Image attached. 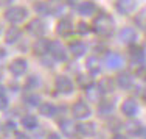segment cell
Instances as JSON below:
<instances>
[{
	"label": "cell",
	"instance_id": "obj_1",
	"mask_svg": "<svg viewBox=\"0 0 146 139\" xmlns=\"http://www.w3.org/2000/svg\"><path fill=\"white\" fill-rule=\"evenodd\" d=\"M113 27H115L113 25V19L109 14H104V13L93 20V30L101 36H110L113 31Z\"/></svg>",
	"mask_w": 146,
	"mask_h": 139
},
{
	"label": "cell",
	"instance_id": "obj_2",
	"mask_svg": "<svg viewBox=\"0 0 146 139\" xmlns=\"http://www.w3.org/2000/svg\"><path fill=\"white\" fill-rule=\"evenodd\" d=\"M5 17L11 24H20L27 17V9L22 8V6H13V8H9L5 13Z\"/></svg>",
	"mask_w": 146,
	"mask_h": 139
},
{
	"label": "cell",
	"instance_id": "obj_3",
	"mask_svg": "<svg viewBox=\"0 0 146 139\" xmlns=\"http://www.w3.org/2000/svg\"><path fill=\"white\" fill-rule=\"evenodd\" d=\"M48 52H50L51 56H53L54 60H58V61H65V58H67V53H65L64 46H62L61 42H58V41L50 42V48H48Z\"/></svg>",
	"mask_w": 146,
	"mask_h": 139
},
{
	"label": "cell",
	"instance_id": "obj_4",
	"mask_svg": "<svg viewBox=\"0 0 146 139\" xmlns=\"http://www.w3.org/2000/svg\"><path fill=\"white\" fill-rule=\"evenodd\" d=\"M72 111H73V116H75L76 119H84V117L90 116V108L84 102H76L75 105H73Z\"/></svg>",
	"mask_w": 146,
	"mask_h": 139
},
{
	"label": "cell",
	"instance_id": "obj_5",
	"mask_svg": "<svg viewBox=\"0 0 146 139\" xmlns=\"http://www.w3.org/2000/svg\"><path fill=\"white\" fill-rule=\"evenodd\" d=\"M56 89L59 92H62V94H68V92H72L73 91V83H72V80L70 78H67V77H58L56 78Z\"/></svg>",
	"mask_w": 146,
	"mask_h": 139
},
{
	"label": "cell",
	"instance_id": "obj_6",
	"mask_svg": "<svg viewBox=\"0 0 146 139\" xmlns=\"http://www.w3.org/2000/svg\"><path fill=\"white\" fill-rule=\"evenodd\" d=\"M28 31L31 34H34V36H42L44 34V31H45V25H44V22L42 20H39V19H34V20H31V22L28 24Z\"/></svg>",
	"mask_w": 146,
	"mask_h": 139
},
{
	"label": "cell",
	"instance_id": "obj_7",
	"mask_svg": "<svg viewBox=\"0 0 146 139\" xmlns=\"http://www.w3.org/2000/svg\"><path fill=\"white\" fill-rule=\"evenodd\" d=\"M9 71H11L14 75H22V74H25V71H27V61L22 60V58L14 60L11 64H9Z\"/></svg>",
	"mask_w": 146,
	"mask_h": 139
},
{
	"label": "cell",
	"instance_id": "obj_8",
	"mask_svg": "<svg viewBox=\"0 0 146 139\" xmlns=\"http://www.w3.org/2000/svg\"><path fill=\"white\" fill-rule=\"evenodd\" d=\"M106 64L109 69H118L123 66V58L118 53H107L106 56Z\"/></svg>",
	"mask_w": 146,
	"mask_h": 139
},
{
	"label": "cell",
	"instance_id": "obj_9",
	"mask_svg": "<svg viewBox=\"0 0 146 139\" xmlns=\"http://www.w3.org/2000/svg\"><path fill=\"white\" fill-rule=\"evenodd\" d=\"M120 39L123 41V42H126V44H132L135 39H137V33H135L134 28L126 27V28H123L120 31Z\"/></svg>",
	"mask_w": 146,
	"mask_h": 139
},
{
	"label": "cell",
	"instance_id": "obj_10",
	"mask_svg": "<svg viewBox=\"0 0 146 139\" xmlns=\"http://www.w3.org/2000/svg\"><path fill=\"white\" fill-rule=\"evenodd\" d=\"M137 109H138V106H137V103L134 102V100H124L123 102V105H121V111H123V114H126V116H135L137 114Z\"/></svg>",
	"mask_w": 146,
	"mask_h": 139
},
{
	"label": "cell",
	"instance_id": "obj_11",
	"mask_svg": "<svg viewBox=\"0 0 146 139\" xmlns=\"http://www.w3.org/2000/svg\"><path fill=\"white\" fill-rule=\"evenodd\" d=\"M61 130H62V133H64L65 136L73 138L76 134V131H78V127H76L72 120H62L61 122Z\"/></svg>",
	"mask_w": 146,
	"mask_h": 139
},
{
	"label": "cell",
	"instance_id": "obj_12",
	"mask_svg": "<svg viewBox=\"0 0 146 139\" xmlns=\"http://www.w3.org/2000/svg\"><path fill=\"white\" fill-rule=\"evenodd\" d=\"M117 8L120 13L126 14V13H131L132 9L135 8V2L134 0H118L117 2Z\"/></svg>",
	"mask_w": 146,
	"mask_h": 139
},
{
	"label": "cell",
	"instance_id": "obj_13",
	"mask_svg": "<svg viewBox=\"0 0 146 139\" xmlns=\"http://www.w3.org/2000/svg\"><path fill=\"white\" fill-rule=\"evenodd\" d=\"M48 48H50V42H48L47 39H37L33 46V50L36 52L37 55H45L48 52Z\"/></svg>",
	"mask_w": 146,
	"mask_h": 139
},
{
	"label": "cell",
	"instance_id": "obj_14",
	"mask_svg": "<svg viewBox=\"0 0 146 139\" xmlns=\"http://www.w3.org/2000/svg\"><path fill=\"white\" fill-rule=\"evenodd\" d=\"M117 85L120 86V88L123 89H127L132 86V77L129 74H126V72H123V74H120L117 77Z\"/></svg>",
	"mask_w": 146,
	"mask_h": 139
},
{
	"label": "cell",
	"instance_id": "obj_15",
	"mask_svg": "<svg viewBox=\"0 0 146 139\" xmlns=\"http://www.w3.org/2000/svg\"><path fill=\"white\" fill-rule=\"evenodd\" d=\"M72 30H73V27H72V22L68 19H64V20H61V22L58 24V33L61 34V36L70 34Z\"/></svg>",
	"mask_w": 146,
	"mask_h": 139
},
{
	"label": "cell",
	"instance_id": "obj_16",
	"mask_svg": "<svg viewBox=\"0 0 146 139\" xmlns=\"http://www.w3.org/2000/svg\"><path fill=\"white\" fill-rule=\"evenodd\" d=\"M86 94H87L89 100H92V102H98L100 99H101V91H100V88H96V86L90 85L89 88H86Z\"/></svg>",
	"mask_w": 146,
	"mask_h": 139
},
{
	"label": "cell",
	"instance_id": "obj_17",
	"mask_svg": "<svg viewBox=\"0 0 146 139\" xmlns=\"http://www.w3.org/2000/svg\"><path fill=\"white\" fill-rule=\"evenodd\" d=\"M19 38H20V30L17 28V27H11V28L6 31V34H5V39H6V42H8V44L16 42Z\"/></svg>",
	"mask_w": 146,
	"mask_h": 139
},
{
	"label": "cell",
	"instance_id": "obj_18",
	"mask_svg": "<svg viewBox=\"0 0 146 139\" xmlns=\"http://www.w3.org/2000/svg\"><path fill=\"white\" fill-rule=\"evenodd\" d=\"M78 9L82 16H92L93 13H95V5H93L92 2H82Z\"/></svg>",
	"mask_w": 146,
	"mask_h": 139
},
{
	"label": "cell",
	"instance_id": "obj_19",
	"mask_svg": "<svg viewBox=\"0 0 146 139\" xmlns=\"http://www.w3.org/2000/svg\"><path fill=\"white\" fill-rule=\"evenodd\" d=\"M78 133H81L82 136H92L95 133V125L93 124H81L78 125Z\"/></svg>",
	"mask_w": 146,
	"mask_h": 139
},
{
	"label": "cell",
	"instance_id": "obj_20",
	"mask_svg": "<svg viewBox=\"0 0 146 139\" xmlns=\"http://www.w3.org/2000/svg\"><path fill=\"white\" fill-rule=\"evenodd\" d=\"M129 53H131V58H134L135 61H141L145 58V50L138 46H131Z\"/></svg>",
	"mask_w": 146,
	"mask_h": 139
},
{
	"label": "cell",
	"instance_id": "obj_21",
	"mask_svg": "<svg viewBox=\"0 0 146 139\" xmlns=\"http://www.w3.org/2000/svg\"><path fill=\"white\" fill-rule=\"evenodd\" d=\"M70 52L75 56H82L86 53V46L82 42H72L70 44Z\"/></svg>",
	"mask_w": 146,
	"mask_h": 139
},
{
	"label": "cell",
	"instance_id": "obj_22",
	"mask_svg": "<svg viewBox=\"0 0 146 139\" xmlns=\"http://www.w3.org/2000/svg\"><path fill=\"white\" fill-rule=\"evenodd\" d=\"M100 91L101 92H112L113 91V80L110 78H103L98 85Z\"/></svg>",
	"mask_w": 146,
	"mask_h": 139
},
{
	"label": "cell",
	"instance_id": "obj_23",
	"mask_svg": "<svg viewBox=\"0 0 146 139\" xmlns=\"http://www.w3.org/2000/svg\"><path fill=\"white\" fill-rule=\"evenodd\" d=\"M86 66H87L89 72H92V74H98L100 72V61L95 56H90L87 60V62H86Z\"/></svg>",
	"mask_w": 146,
	"mask_h": 139
},
{
	"label": "cell",
	"instance_id": "obj_24",
	"mask_svg": "<svg viewBox=\"0 0 146 139\" xmlns=\"http://www.w3.org/2000/svg\"><path fill=\"white\" fill-rule=\"evenodd\" d=\"M40 114L45 117H53L56 114V108L51 103H44V105H40Z\"/></svg>",
	"mask_w": 146,
	"mask_h": 139
},
{
	"label": "cell",
	"instance_id": "obj_25",
	"mask_svg": "<svg viewBox=\"0 0 146 139\" xmlns=\"http://www.w3.org/2000/svg\"><path fill=\"white\" fill-rule=\"evenodd\" d=\"M22 125L25 128H28V130H34L37 127V119L34 116H25L22 119Z\"/></svg>",
	"mask_w": 146,
	"mask_h": 139
},
{
	"label": "cell",
	"instance_id": "obj_26",
	"mask_svg": "<svg viewBox=\"0 0 146 139\" xmlns=\"http://www.w3.org/2000/svg\"><path fill=\"white\" fill-rule=\"evenodd\" d=\"M126 130L129 131L131 134H140L143 128H141V125L138 124V122H129V124L126 125Z\"/></svg>",
	"mask_w": 146,
	"mask_h": 139
},
{
	"label": "cell",
	"instance_id": "obj_27",
	"mask_svg": "<svg viewBox=\"0 0 146 139\" xmlns=\"http://www.w3.org/2000/svg\"><path fill=\"white\" fill-rule=\"evenodd\" d=\"M34 8H36V11L39 13V14H50V6L47 5V3H44V2H40V3H36V6H34Z\"/></svg>",
	"mask_w": 146,
	"mask_h": 139
},
{
	"label": "cell",
	"instance_id": "obj_28",
	"mask_svg": "<svg viewBox=\"0 0 146 139\" xmlns=\"http://www.w3.org/2000/svg\"><path fill=\"white\" fill-rule=\"evenodd\" d=\"M78 83L82 86V88H89L92 85V78L87 77V75H79L78 77Z\"/></svg>",
	"mask_w": 146,
	"mask_h": 139
},
{
	"label": "cell",
	"instance_id": "obj_29",
	"mask_svg": "<svg viewBox=\"0 0 146 139\" xmlns=\"http://www.w3.org/2000/svg\"><path fill=\"white\" fill-rule=\"evenodd\" d=\"M112 111V103L110 102H106V103H101L100 105V113L101 114H109Z\"/></svg>",
	"mask_w": 146,
	"mask_h": 139
},
{
	"label": "cell",
	"instance_id": "obj_30",
	"mask_svg": "<svg viewBox=\"0 0 146 139\" xmlns=\"http://www.w3.org/2000/svg\"><path fill=\"white\" fill-rule=\"evenodd\" d=\"M25 102L28 105H37L40 102V99H39V95H28V97H25Z\"/></svg>",
	"mask_w": 146,
	"mask_h": 139
},
{
	"label": "cell",
	"instance_id": "obj_31",
	"mask_svg": "<svg viewBox=\"0 0 146 139\" xmlns=\"http://www.w3.org/2000/svg\"><path fill=\"white\" fill-rule=\"evenodd\" d=\"M6 105H8V100H6V97L3 95V94H0V109L6 108Z\"/></svg>",
	"mask_w": 146,
	"mask_h": 139
},
{
	"label": "cell",
	"instance_id": "obj_32",
	"mask_svg": "<svg viewBox=\"0 0 146 139\" xmlns=\"http://www.w3.org/2000/svg\"><path fill=\"white\" fill-rule=\"evenodd\" d=\"M78 31H79V33H82V34H84V33H87V31H89V27L86 25L84 22H81V24L78 25Z\"/></svg>",
	"mask_w": 146,
	"mask_h": 139
},
{
	"label": "cell",
	"instance_id": "obj_33",
	"mask_svg": "<svg viewBox=\"0 0 146 139\" xmlns=\"http://www.w3.org/2000/svg\"><path fill=\"white\" fill-rule=\"evenodd\" d=\"M48 139H61V138H59L58 134H54V133H53V134H50V136H48Z\"/></svg>",
	"mask_w": 146,
	"mask_h": 139
},
{
	"label": "cell",
	"instance_id": "obj_34",
	"mask_svg": "<svg viewBox=\"0 0 146 139\" xmlns=\"http://www.w3.org/2000/svg\"><path fill=\"white\" fill-rule=\"evenodd\" d=\"M16 139H28V138H27L25 134H17V138H16Z\"/></svg>",
	"mask_w": 146,
	"mask_h": 139
},
{
	"label": "cell",
	"instance_id": "obj_35",
	"mask_svg": "<svg viewBox=\"0 0 146 139\" xmlns=\"http://www.w3.org/2000/svg\"><path fill=\"white\" fill-rule=\"evenodd\" d=\"M113 139H126V138L121 136V134H115V136H113Z\"/></svg>",
	"mask_w": 146,
	"mask_h": 139
},
{
	"label": "cell",
	"instance_id": "obj_36",
	"mask_svg": "<svg viewBox=\"0 0 146 139\" xmlns=\"http://www.w3.org/2000/svg\"><path fill=\"white\" fill-rule=\"evenodd\" d=\"M11 0H0V3H9Z\"/></svg>",
	"mask_w": 146,
	"mask_h": 139
}]
</instances>
